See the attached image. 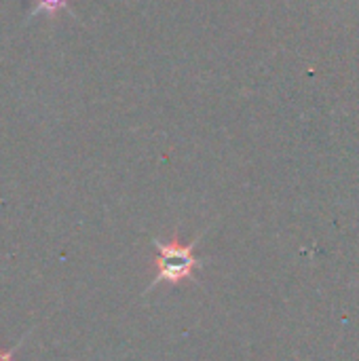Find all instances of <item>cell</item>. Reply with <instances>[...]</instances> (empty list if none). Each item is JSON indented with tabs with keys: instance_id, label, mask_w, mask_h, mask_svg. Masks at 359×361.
Here are the masks:
<instances>
[{
	"instance_id": "1",
	"label": "cell",
	"mask_w": 359,
	"mask_h": 361,
	"mask_svg": "<svg viewBox=\"0 0 359 361\" xmlns=\"http://www.w3.org/2000/svg\"><path fill=\"white\" fill-rule=\"evenodd\" d=\"M201 239H203V235L195 237L190 243H182L178 231L174 233V237L169 241L152 239V245L157 250V256L152 260L154 275H152L150 286L144 290V296L150 294L161 283L180 286L184 281H197L195 273L205 267V260L195 254Z\"/></svg>"
},
{
	"instance_id": "3",
	"label": "cell",
	"mask_w": 359,
	"mask_h": 361,
	"mask_svg": "<svg viewBox=\"0 0 359 361\" xmlns=\"http://www.w3.org/2000/svg\"><path fill=\"white\" fill-rule=\"evenodd\" d=\"M30 334H32V330H28V332L19 338V343H17L15 347H11V349H2V345H0V361H15V353L19 351V347L23 345V341H25Z\"/></svg>"
},
{
	"instance_id": "2",
	"label": "cell",
	"mask_w": 359,
	"mask_h": 361,
	"mask_svg": "<svg viewBox=\"0 0 359 361\" xmlns=\"http://www.w3.org/2000/svg\"><path fill=\"white\" fill-rule=\"evenodd\" d=\"M70 8V0H34V8L30 13V17L38 15V13H44L49 17L57 15L59 11H66Z\"/></svg>"
}]
</instances>
